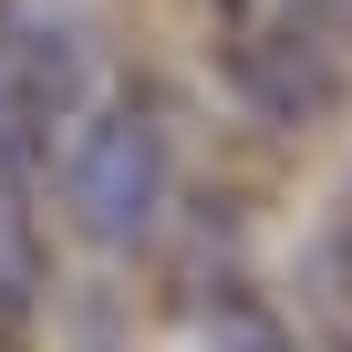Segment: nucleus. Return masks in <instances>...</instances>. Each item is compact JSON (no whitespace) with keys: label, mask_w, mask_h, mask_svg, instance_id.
I'll return each instance as SVG.
<instances>
[{"label":"nucleus","mask_w":352,"mask_h":352,"mask_svg":"<svg viewBox=\"0 0 352 352\" xmlns=\"http://www.w3.org/2000/svg\"><path fill=\"white\" fill-rule=\"evenodd\" d=\"M290 11H300L311 32H352V0H290Z\"/></svg>","instance_id":"nucleus-5"},{"label":"nucleus","mask_w":352,"mask_h":352,"mask_svg":"<svg viewBox=\"0 0 352 352\" xmlns=\"http://www.w3.org/2000/svg\"><path fill=\"white\" fill-rule=\"evenodd\" d=\"M228 83H239V104H249L259 124H321V114L342 104V73H331L321 32H300V21L239 32V42H228Z\"/></svg>","instance_id":"nucleus-2"},{"label":"nucleus","mask_w":352,"mask_h":352,"mask_svg":"<svg viewBox=\"0 0 352 352\" xmlns=\"http://www.w3.org/2000/svg\"><path fill=\"white\" fill-rule=\"evenodd\" d=\"M32 290H42V249H32V228H21V166L0 155V321L32 311Z\"/></svg>","instance_id":"nucleus-4"},{"label":"nucleus","mask_w":352,"mask_h":352,"mask_svg":"<svg viewBox=\"0 0 352 352\" xmlns=\"http://www.w3.org/2000/svg\"><path fill=\"white\" fill-rule=\"evenodd\" d=\"M331 239H342V259H352V187H342V218H331Z\"/></svg>","instance_id":"nucleus-6"},{"label":"nucleus","mask_w":352,"mask_h":352,"mask_svg":"<svg viewBox=\"0 0 352 352\" xmlns=\"http://www.w3.org/2000/svg\"><path fill=\"white\" fill-rule=\"evenodd\" d=\"M197 352H300V331L259 300V290H218L197 311Z\"/></svg>","instance_id":"nucleus-3"},{"label":"nucleus","mask_w":352,"mask_h":352,"mask_svg":"<svg viewBox=\"0 0 352 352\" xmlns=\"http://www.w3.org/2000/svg\"><path fill=\"white\" fill-rule=\"evenodd\" d=\"M166 176H176V155H166V124H155V104H94L73 135H63V208H73V228L94 239V249H135L145 228H155V208H166Z\"/></svg>","instance_id":"nucleus-1"},{"label":"nucleus","mask_w":352,"mask_h":352,"mask_svg":"<svg viewBox=\"0 0 352 352\" xmlns=\"http://www.w3.org/2000/svg\"><path fill=\"white\" fill-rule=\"evenodd\" d=\"M0 352H11V342H0Z\"/></svg>","instance_id":"nucleus-7"}]
</instances>
